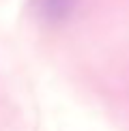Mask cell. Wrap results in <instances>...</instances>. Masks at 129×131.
<instances>
[{"instance_id": "obj_1", "label": "cell", "mask_w": 129, "mask_h": 131, "mask_svg": "<svg viewBox=\"0 0 129 131\" xmlns=\"http://www.w3.org/2000/svg\"><path fill=\"white\" fill-rule=\"evenodd\" d=\"M80 0H32L35 13L47 24H62L73 15Z\"/></svg>"}]
</instances>
